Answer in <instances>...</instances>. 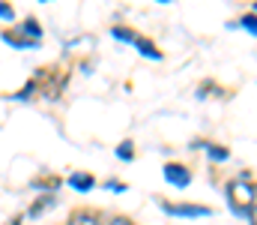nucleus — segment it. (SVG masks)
Here are the masks:
<instances>
[{
    "label": "nucleus",
    "instance_id": "2eb2a0df",
    "mask_svg": "<svg viewBox=\"0 0 257 225\" xmlns=\"http://www.w3.org/2000/svg\"><path fill=\"white\" fill-rule=\"evenodd\" d=\"M9 225H21V216H15V219H12Z\"/></svg>",
    "mask_w": 257,
    "mask_h": 225
},
{
    "label": "nucleus",
    "instance_id": "0eeeda50",
    "mask_svg": "<svg viewBox=\"0 0 257 225\" xmlns=\"http://www.w3.org/2000/svg\"><path fill=\"white\" fill-rule=\"evenodd\" d=\"M135 45L141 48V54H144V57H153V60H159V57H162V51H156V45H153V42H147V39H141V36H135Z\"/></svg>",
    "mask_w": 257,
    "mask_h": 225
},
{
    "label": "nucleus",
    "instance_id": "1a4fd4ad",
    "mask_svg": "<svg viewBox=\"0 0 257 225\" xmlns=\"http://www.w3.org/2000/svg\"><path fill=\"white\" fill-rule=\"evenodd\" d=\"M21 30H24L27 36H33V39H39V36H42V30H39V24H36L33 18H27V21L21 24Z\"/></svg>",
    "mask_w": 257,
    "mask_h": 225
},
{
    "label": "nucleus",
    "instance_id": "9d476101",
    "mask_svg": "<svg viewBox=\"0 0 257 225\" xmlns=\"http://www.w3.org/2000/svg\"><path fill=\"white\" fill-rule=\"evenodd\" d=\"M114 36L117 39H126V42H135V33L132 30H123V27H114Z\"/></svg>",
    "mask_w": 257,
    "mask_h": 225
},
{
    "label": "nucleus",
    "instance_id": "6e6552de",
    "mask_svg": "<svg viewBox=\"0 0 257 225\" xmlns=\"http://www.w3.org/2000/svg\"><path fill=\"white\" fill-rule=\"evenodd\" d=\"M200 147H206V153H209L215 162H224V159H227V150L218 147V144H200Z\"/></svg>",
    "mask_w": 257,
    "mask_h": 225
},
{
    "label": "nucleus",
    "instance_id": "7ed1b4c3",
    "mask_svg": "<svg viewBox=\"0 0 257 225\" xmlns=\"http://www.w3.org/2000/svg\"><path fill=\"white\" fill-rule=\"evenodd\" d=\"M165 180L174 183V186H180V189H186V186L192 183V174H189V168H183V165H165Z\"/></svg>",
    "mask_w": 257,
    "mask_h": 225
},
{
    "label": "nucleus",
    "instance_id": "f03ea898",
    "mask_svg": "<svg viewBox=\"0 0 257 225\" xmlns=\"http://www.w3.org/2000/svg\"><path fill=\"white\" fill-rule=\"evenodd\" d=\"M162 210L165 213H171V216H192V219H197V216H209L212 210L209 207H200V204H162Z\"/></svg>",
    "mask_w": 257,
    "mask_h": 225
},
{
    "label": "nucleus",
    "instance_id": "20e7f679",
    "mask_svg": "<svg viewBox=\"0 0 257 225\" xmlns=\"http://www.w3.org/2000/svg\"><path fill=\"white\" fill-rule=\"evenodd\" d=\"M69 225H105V219L96 210H75L69 216Z\"/></svg>",
    "mask_w": 257,
    "mask_h": 225
},
{
    "label": "nucleus",
    "instance_id": "423d86ee",
    "mask_svg": "<svg viewBox=\"0 0 257 225\" xmlns=\"http://www.w3.org/2000/svg\"><path fill=\"white\" fill-rule=\"evenodd\" d=\"M69 186H75V189L87 192V189H93V186H96V180H93L90 174H72V177H69Z\"/></svg>",
    "mask_w": 257,
    "mask_h": 225
},
{
    "label": "nucleus",
    "instance_id": "9b49d317",
    "mask_svg": "<svg viewBox=\"0 0 257 225\" xmlns=\"http://www.w3.org/2000/svg\"><path fill=\"white\" fill-rule=\"evenodd\" d=\"M105 225H138V222H135V219H128V216H111Z\"/></svg>",
    "mask_w": 257,
    "mask_h": 225
},
{
    "label": "nucleus",
    "instance_id": "ddd939ff",
    "mask_svg": "<svg viewBox=\"0 0 257 225\" xmlns=\"http://www.w3.org/2000/svg\"><path fill=\"white\" fill-rule=\"evenodd\" d=\"M254 24H257L254 12H248V15H245V18H242V27H245V30H251V33H254Z\"/></svg>",
    "mask_w": 257,
    "mask_h": 225
},
{
    "label": "nucleus",
    "instance_id": "f8f14e48",
    "mask_svg": "<svg viewBox=\"0 0 257 225\" xmlns=\"http://www.w3.org/2000/svg\"><path fill=\"white\" fill-rule=\"evenodd\" d=\"M117 156H120V159H132V144H128V141H123V144L117 147Z\"/></svg>",
    "mask_w": 257,
    "mask_h": 225
},
{
    "label": "nucleus",
    "instance_id": "4468645a",
    "mask_svg": "<svg viewBox=\"0 0 257 225\" xmlns=\"http://www.w3.org/2000/svg\"><path fill=\"white\" fill-rule=\"evenodd\" d=\"M12 6H6V3H0V18H6V21H12Z\"/></svg>",
    "mask_w": 257,
    "mask_h": 225
},
{
    "label": "nucleus",
    "instance_id": "f257e3e1",
    "mask_svg": "<svg viewBox=\"0 0 257 225\" xmlns=\"http://www.w3.org/2000/svg\"><path fill=\"white\" fill-rule=\"evenodd\" d=\"M227 198H230V207L239 216H245L248 225H254V183H251L248 174L227 183Z\"/></svg>",
    "mask_w": 257,
    "mask_h": 225
},
{
    "label": "nucleus",
    "instance_id": "39448f33",
    "mask_svg": "<svg viewBox=\"0 0 257 225\" xmlns=\"http://www.w3.org/2000/svg\"><path fill=\"white\" fill-rule=\"evenodd\" d=\"M51 204H57V198H54V192H48V195H39V198L33 201V207L27 210V216H30V219H36V216H39L42 210H48Z\"/></svg>",
    "mask_w": 257,
    "mask_h": 225
}]
</instances>
